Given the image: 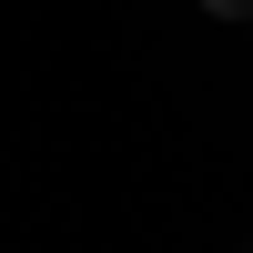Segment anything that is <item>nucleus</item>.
<instances>
[{"mask_svg":"<svg viewBox=\"0 0 253 253\" xmlns=\"http://www.w3.org/2000/svg\"><path fill=\"white\" fill-rule=\"evenodd\" d=\"M203 10H213V20H253V0H203Z\"/></svg>","mask_w":253,"mask_h":253,"instance_id":"obj_1","label":"nucleus"}]
</instances>
